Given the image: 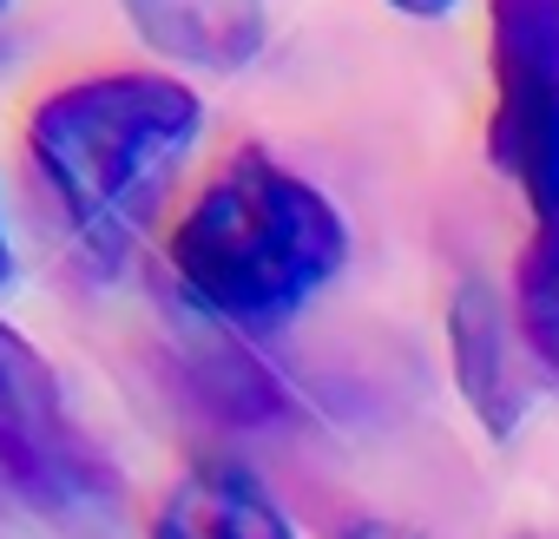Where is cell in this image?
<instances>
[{
  "mask_svg": "<svg viewBox=\"0 0 559 539\" xmlns=\"http://www.w3.org/2000/svg\"><path fill=\"white\" fill-rule=\"evenodd\" d=\"M343 539H421V532L395 526V519H356V526H343Z\"/></svg>",
  "mask_w": 559,
  "mask_h": 539,
  "instance_id": "obj_9",
  "label": "cell"
},
{
  "mask_svg": "<svg viewBox=\"0 0 559 539\" xmlns=\"http://www.w3.org/2000/svg\"><path fill=\"white\" fill-rule=\"evenodd\" d=\"M0 8H8V0H0Z\"/></svg>",
  "mask_w": 559,
  "mask_h": 539,
  "instance_id": "obj_12",
  "label": "cell"
},
{
  "mask_svg": "<svg viewBox=\"0 0 559 539\" xmlns=\"http://www.w3.org/2000/svg\"><path fill=\"white\" fill-rule=\"evenodd\" d=\"M152 539H297L284 506H276L250 467L237 460H191L158 513H152Z\"/></svg>",
  "mask_w": 559,
  "mask_h": 539,
  "instance_id": "obj_6",
  "label": "cell"
},
{
  "mask_svg": "<svg viewBox=\"0 0 559 539\" xmlns=\"http://www.w3.org/2000/svg\"><path fill=\"white\" fill-rule=\"evenodd\" d=\"M119 8L152 53L198 73H237L263 47V0H119Z\"/></svg>",
  "mask_w": 559,
  "mask_h": 539,
  "instance_id": "obj_7",
  "label": "cell"
},
{
  "mask_svg": "<svg viewBox=\"0 0 559 539\" xmlns=\"http://www.w3.org/2000/svg\"><path fill=\"white\" fill-rule=\"evenodd\" d=\"M487 158L539 224L559 217V0H487Z\"/></svg>",
  "mask_w": 559,
  "mask_h": 539,
  "instance_id": "obj_3",
  "label": "cell"
},
{
  "mask_svg": "<svg viewBox=\"0 0 559 539\" xmlns=\"http://www.w3.org/2000/svg\"><path fill=\"white\" fill-rule=\"evenodd\" d=\"M395 14H408V21H441V14H454L461 0H389Z\"/></svg>",
  "mask_w": 559,
  "mask_h": 539,
  "instance_id": "obj_10",
  "label": "cell"
},
{
  "mask_svg": "<svg viewBox=\"0 0 559 539\" xmlns=\"http://www.w3.org/2000/svg\"><path fill=\"white\" fill-rule=\"evenodd\" d=\"M343 263L349 230L336 204L257 145L230 152L171 230L178 290L230 336L290 323L323 284L343 277Z\"/></svg>",
  "mask_w": 559,
  "mask_h": 539,
  "instance_id": "obj_1",
  "label": "cell"
},
{
  "mask_svg": "<svg viewBox=\"0 0 559 539\" xmlns=\"http://www.w3.org/2000/svg\"><path fill=\"white\" fill-rule=\"evenodd\" d=\"M513 323H520V343L533 349V362L559 375V217L539 224L533 243H526V256H520Z\"/></svg>",
  "mask_w": 559,
  "mask_h": 539,
  "instance_id": "obj_8",
  "label": "cell"
},
{
  "mask_svg": "<svg viewBox=\"0 0 559 539\" xmlns=\"http://www.w3.org/2000/svg\"><path fill=\"white\" fill-rule=\"evenodd\" d=\"M448 343H454V375H461L467 408L480 415V428L493 441H507L526 421L533 388L520 375L513 330L500 323V297L487 284H461V297L448 303Z\"/></svg>",
  "mask_w": 559,
  "mask_h": 539,
  "instance_id": "obj_5",
  "label": "cell"
},
{
  "mask_svg": "<svg viewBox=\"0 0 559 539\" xmlns=\"http://www.w3.org/2000/svg\"><path fill=\"white\" fill-rule=\"evenodd\" d=\"M204 99L178 73H93L53 86L27 119V152L86 237H112L191 158Z\"/></svg>",
  "mask_w": 559,
  "mask_h": 539,
  "instance_id": "obj_2",
  "label": "cell"
},
{
  "mask_svg": "<svg viewBox=\"0 0 559 539\" xmlns=\"http://www.w3.org/2000/svg\"><path fill=\"white\" fill-rule=\"evenodd\" d=\"M0 480L47 513H86L112 493V467L80 434L53 362L0 323Z\"/></svg>",
  "mask_w": 559,
  "mask_h": 539,
  "instance_id": "obj_4",
  "label": "cell"
},
{
  "mask_svg": "<svg viewBox=\"0 0 559 539\" xmlns=\"http://www.w3.org/2000/svg\"><path fill=\"white\" fill-rule=\"evenodd\" d=\"M8 263H14V256H8V230H0V284H8Z\"/></svg>",
  "mask_w": 559,
  "mask_h": 539,
  "instance_id": "obj_11",
  "label": "cell"
}]
</instances>
